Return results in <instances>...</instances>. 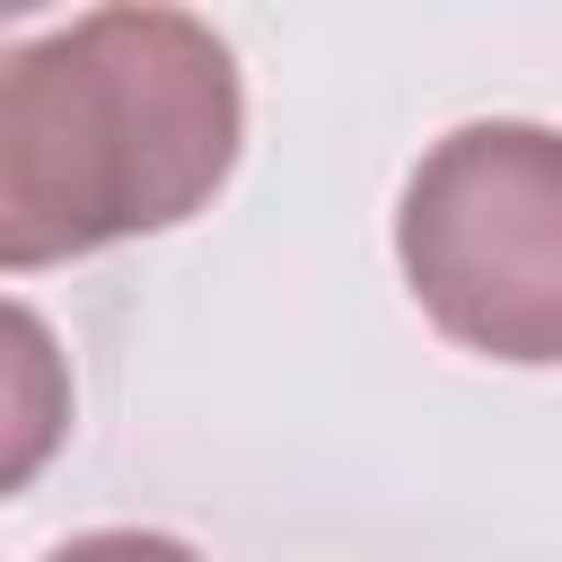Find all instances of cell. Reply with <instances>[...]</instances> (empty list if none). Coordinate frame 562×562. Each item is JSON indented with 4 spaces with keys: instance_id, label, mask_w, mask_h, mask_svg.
<instances>
[{
    "instance_id": "277c9868",
    "label": "cell",
    "mask_w": 562,
    "mask_h": 562,
    "mask_svg": "<svg viewBox=\"0 0 562 562\" xmlns=\"http://www.w3.org/2000/svg\"><path fill=\"white\" fill-rule=\"evenodd\" d=\"M53 562H202V553H193V544H176V536H149V527H105V536L61 544Z\"/></svg>"
},
{
    "instance_id": "3957f363",
    "label": "cell",
    "mask_w": 562,
    "mask_h": 562,
    "mask_svg": "<svg viewBox=\"0 0 562 562\" xmlns=\"http://www.w3.org/2000/svg\"><path fill=\"white\" fill-rule=\"evenodd\" d=\"M70 430V369L44 334V316L0 299V492L35 483Z\"/></svg>"
},
{
    "instance_id": "6da1fadb",
    "label": "cell",
    "mask_w": 562,
    "mask_h": 562,
    "mask_svg": "<svg viewBox=\"0 0 562 562\" xmlns=\"http://www.w3.org/2000/svg\"><path fill=\"white\" fill-rule=\"evenodd\" d=\"M237 158V61L184 9L0 26V263L176 228Z\"/></svg>"
},
{
    "instance_id": "7a4b0ae2",
    "label": "cell",
    "mask_w": 562,
    "mask_h": 562,
    "mask_svg": "<svg viewBox=\"0 0 562 562\" xmlns=\"http://www.w3.org/2000/svg\"><path fill=\"white\" fill-rule=\"evenodd\" d=\"M395 246L439 334L492 360H562V132H448L404 184Z\"/></svg>"
}]
</instances>
